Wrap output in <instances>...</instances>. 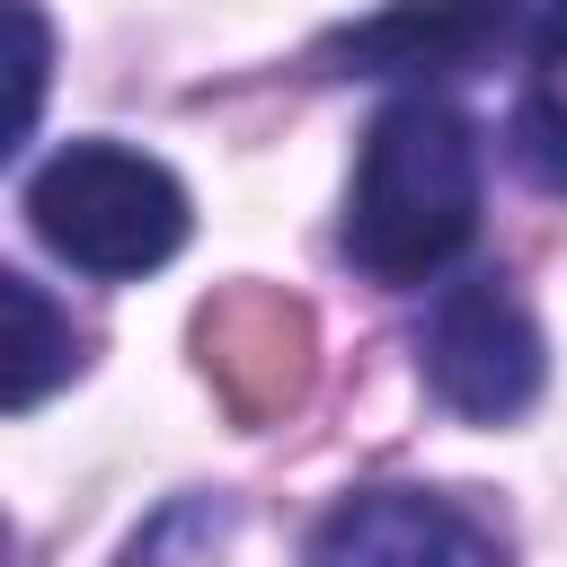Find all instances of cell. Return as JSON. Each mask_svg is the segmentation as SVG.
Wrapping results in <instances>:
<instances>
[{"instance_id": "cell-1", "label": "cell", "mask_w": 567, "mask_h": 567, "mask_svg": "<svg viewBox=\"0 0 567 567\" xmlns=\"http://www.w3.org/2000/svg\"><path fill=\"white\" fill-rule=\"evenodd\" d=\"M478 230V133L443 97H399L363 133L354 204H346V257L372 284H425L443 275Z\"/></svg>"}, {"instance_id": "cell-2", "label": "cell", "mask_w": 567, "mask_h": 567, "mask_svg": "<svg viewBox=\"0 0 567 567\" xmlns=\"http://www.w3.org/2000/svg\"><path fill=\"white\" fill-rule=\"evenodd\" d=\"M27 221L53 257H71L80 275H151L186 248V186L124 142H62L35 177H27Z\"/></svg>"}, {"instance_id": "cell-3", "label": "cell", "mask_w": 567, "mask_h": 567, "mask_svg": "<svg viewBox=\"0 0 567 567\" xmlns=\"http://www.w3.org/2000/svg\"><path fill=\"white\" fill-rule=\"evenodd\" d=\"M416 363H425V390L470 416V425H505L540 399V328L523 310V292L505 275H470V284H443L434 310H425V337H416Z\"/></svg>"}, {"instance_id": "cell-4", "label": "cell", "mask_w": 567, "mask_h": 567, "mask_svg": "<svg viewBox=\"0 0 567 567\" xmlns=\"http://www.w3.org/2000/svg\"><path fill=\"white\" fill-rule=\"evenodd\" d=\"M310 558H328V567H346V558H363V567H487L496 532L425 487H363L310 532Z\"/></svg>"}, {"instance_id": "cell-5", "label": "cell", "mask_w": 567, "mask_h": 567, "mask_svg": "<svg viewBox=\"0 0 567 567\" xmlns=\"http://www.w3.org/2000/svg\"><path fill=\"white\" fill-rule=\"evenodd\" d=\"M523 0H390L354 35H337V62L363 80H425V71H470L478 53L505 44Z\"/></svg>"}, {"instance_id": "cell-6", "label": "cell", "mask_w": 567, "mask_h": 567, "mask_svg": "<svg viewBox=\"0 0 567 567\" xmlns=\"http://www.w3.org/2000/svg\"><path fill=\"white\" fill-rule=\"evenodd\" d=\"M0 319H9V346H0V408L9 416H27L80 354H71V328H62V310L27 284V275H0Z\"/></svg>"}, {"instance_id": "cell-7", "label": "cell", "mask_w": 567, "mask_h": 567, "mask_svg": "<svg viewBox=\"0 0 567 567\" xmlns=\"http://www.w3.org/2000/svg\"><path fill=\"white\" fill-rule=\"evenodd\" d=\"M505 159H514L540 195H567V97L532 89V97L514 106V124H505Z\"/></svg>"}, {"instance_id": "cell-8", "label": "cell", "mask_w": 567, "mask_h": 567, "mask_svg": "<svg viewBox=\"0 0 567 567\" xmlns=\"http://www.w3.org/2000/svg\"><path fill=\"white\" fill-rule=\"evenodd\" d=\"M9 35H18V115H9V151H18L27 124H35V106H44V18H35V0H9Z\"/></svg>"}, {"instance_id": "cell-9", "label": "cell", "mask_w": 567, "mask_h": 567, "mask_svg": "<svg viewBox=\"0 0 567 567\" xmlns=\"http://www.w3.org/2000/svg\"><path fill=\"white\" fill-rule=\"evenodd\" d=\"M532 62H540V71H558V62H567V0H549V9H540V27H532Z\"/></svg>"}]
</instances>
